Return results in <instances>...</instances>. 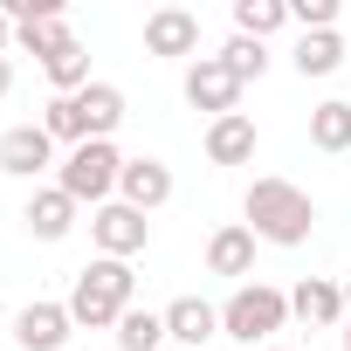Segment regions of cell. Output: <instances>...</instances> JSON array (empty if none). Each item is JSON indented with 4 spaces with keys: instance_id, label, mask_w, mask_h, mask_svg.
Returning a JSON list of instances; mask_svg holds the SVG:
<instances>
[{
    "instance_id": "ba28073f",
    "label": "cell",
    "mask_w": 351,
    "mask_h": 351,
    "mask_svg": "<svg viewBox=\"0 0 351 351\" xmlns=\"http://www.w3.org/2000/svg\"><path fill=\"white\" fill-rule=\"evenodd\" d=\"M56 165V138L42 124H14L0 131V172H14V180H35V172Z\"/></svg>"
},
{
    "instance_id": "484cf974",
    "label": "cell",
    "mask_w": 351,
    "mask_h": 351,
    "mask_svg": "<svg viewBox=\"0 0 351 351\" xmlns=\"http://www.w3.org/2000/svg\"><path fill=\"white\" fill-rule=\"evenodd\" d=\"M8 90H14V62H8V56H0V97H8Z\"/></svg>"
},
{
    "instance_id": "8fae6325",
    "label": "cell",
    "mask_w": 351,
    "mask_h": 351,
    "mask_svg": "<svg viewBox=\"0 0 351 351\" xmlns=\"http://www.w3.org/2000/svg\"><path fill=\"white\" fill-rule=\"evenodd\" d=\"M193 49H200V14H186V8L145 14V56H193Z\"/></svg>"
},
{
    "instance_id": "4fadbf2b",
    "label": "cell",
    "mask_w": 351,
    "mask_h": 351,
    "mask_svg": "<svg viewBox=\"0 0 351 351\" xmlns=\"http://www.w3.org/2000/svg\"><path fill=\"white\" fill-rule=\"evenodd\" d=\"M207 276H228V282L255 276V234H248V221L214 228V241H207Z\"/></svg>"
},
{
    "instance_id": "cb8c5ba5",
    "label": "cell",
    "mask_w": 351,
    "mask_h": 351,
    "mask_svg": "<svg viewBox=\"0 0 351 351\" xmlns=\"http://www.w3.org/2000/svg\"><path fill=\"white\" fill-rule=\"evenodd\" d=\"M42 131L56 138V145H83V124H76V97H49V110H42Z\"/></svg>"
},
{
    "instance_id": "52a82bcc",
    "label": "cell",
    "mask_w": 351,
    "mask_h": 351,
    "mask_svg": "<svg viewBox=\"0 0 351 351\" xmlns=\"http://www.w3.org/2000/svg\"><path fill=\"white\" fill-rule=\"evenodd\" d=\"M186 104H193V110H207V117H234L241 83L228 76V62H221V56H200V62L186 69Z\"/></svg>"
},
{
    "instance_id": "9a60e30c",
    "label": "cell",
    "mask_w": 351,
    "mask_h": 351,
    "mask_svg": "<svg viewBox=\"0 0 351 351\" xmlns=\"http://www.w3.org/2000/svg\"><path fill=\"white\" fill-rule=\"evenodd\" d=\"M289 317H303V324L330 330V324L344 317V289H337V282H324V276H303V282L289 289Z\"/></svg>"
},
{
    "instance_id": "d4e9b609",
    "label": "cell",
    "mask_w": 351,
    "mask_h": 351,
    "mask_svg": "<svg viewBox=\"0 0 351 351\" xmlns=\"http://www.w3.org/2000/svg\"><path fill=\"white\" fill-rule=\"evenodd\" d=\"M289 21L303 35H330L337 28V0H289Z\"/></svg>"
},
{
    "instance_id": "7402d4cb",
    "label": "cell",
    "mask_w": 351,
    "mask_h": 351,
    "mask_svg": "<svg viewBox=\"0 0 351 351\" xmlns=\"http://www.w3.org/2000/svg\"><path fill=\"white\" fill-rule=\"evenodd\" d=\"M337 62H344L337 28H330V35H296V76H330Z\"/></svg>"
},
{
    "instance_id": "f546056e",
    "label": "cell",
    "mask_w": 351,
    "mask_h": 351,
    "mask_svg": "<svg viewBox=\"0 0 351 351\" xmlns=\"http://www.w3.org/2000/svg\"><path fill=\"white\" fill-rule=\"evenodd\" d=\"M269 351H289V344H269Z\"/></svg>"
},
{
    "instance_id": "ffe728a7",
    "label": "cell",
    "mask_w": 351,
    "mask_h": 351,
    "mask_svg": "<svg viewBox=\"0 0 351 351\" xmlns=\"http://www.w3.org/2000/svg\"><path fill=\"white\" fill-rule=\"evenodd\" d=\"M234 28L248 42H269L276 28H289V0H234Z\"/></svg>"
},
{
    "instance_id": "ac0fdd59",
    "label": "cell",
    "mask_w": 351,
    "mask_h": 351,
    "mask_svg": "<svg viewBox=\"0 0 351 351\" xmlns=\"http://www.w3.org/2000/svg\"><path fill=\"white\" fill-rule=\"evenodd\" d=\"M42 76L56 83V97H76V90H90V49H83V42L56 49V56L42 62Z\"/></svg>"
},
{
    "instance_id": "8992f818",
    "label": "cell",
    "mask_w": 351,
    "mask_h": 351,
    "mask_svg": "<svg viewBox=\"0 0 351 351\" xmlns=\"http://www.w3.org/2000/svg\"><path fill=\"white\" fill-rule=\"evenodd\" d=\"M8 21H14V42L28 49V56H56V49H69L76 35H69V21H62V8H35V0H14L8 8Z\"/></svg>"
},
{
    "instance_id": "7c38bea8",
    "label": "cell",
    "mask_w": 351,
    "mask_h": 351,
    "mask_svg": "<svg viewBox=\"0 0 351 351\" xmlns=\"http://www.w3.org/2000/svg\"><path fill=\"white\" fill-rule=\"evenodd\" d=\"M165 337H180L186 351H207V337H221V310L207 296H172L165 303Z\"/></svg>"
},
{
    "instance_id": "3957f363",
    "label": "cell",
    "mask_w": 351,
    "mask_h": 351,
    "mask_svg": "<svg viewBox=\"0 0 351 351\" xmlns=\"http://www.w3.org/2000/svg\"><path fill=\"white\" fill-rule=\"evenodd\" d=\"M117 180H124V152L110 145V138H90V145H76L62 165H56V186L83 207H110V193H117Z\"/></svg>"
},
{
    "instance_id": "5b68a950",
    "label": "cell",
    "mask_w": 351,
    "mask_h": 351,
    "mask_svg": "<svg viewBox=\"0 0 351 351\" xmlns=\"http://www.w3.org/2000/svg\"><path fill=\"white\" fill-rule=\"evenodd\" d=\"M90 234H97V248H104L110 262H131V255H145V241H152V221H145L138 207H124V200H110V207H97V221H90Z\"/></svg>"
},
{
    "instance_id": "277c9868",
    "label": "cell",
    "mask_w": 351,
    "mask_h": 351,
    "mask_svg": "<svg viewBox=\"0 0 351 351\" xmlns=\"http://www.w3.org/2000/svg\"><path fill=\"white\" fill-rule=\"evenodd\" d=\"M289 324V296L269 289V282H241L228 303H221V337H241V344H262Z\"/></svg>"
},
{
    "instance_id": "4316f807",
    "label": "cell",
    "mask_w": 351,
    "mask_h": 351,
    "mask_svg": "<svg viewBox=\"0 0 351 351\" xmlns=\"http://www.w3.org/2000/svg\"><path fill=\"white\" fill-rule=\"evenodd\" d=\"M8 42H14V21H8V14H0V56H8Z\"/></svg>"
},
{
    "instance_id": "83f0119b",
    "label": "cell",
    "mask_w": 351,
    "mask_h": 351,
    "mask_svg": "<svg viewBox=\"0 0 351 351\" xmlns=\"http://www.w3.org/2000/svg\"><path fill=\"white\" fill-rule=\"evenodd\" d=\"M337 289H344V310H351V276H344V282H337Z\"/></svg>"
},
{
    "instance_id": "f1b7e54d",
    "label": "cell",
    "mask_w": 351,
    "mask_h": 351,
    "mask_svg": "<svg viewBox=\"0 0 351 351\" xmlns=\"http://www.w3.org/2000/svg\"><path fill=\"white\" fill-rule=\"evenodd\" d=\"M344 351H351V330H344Z\"/></svg>"
},
{
    "instance_id": "5bb4252c",
    "label": "cell",
    "mask_w": 351,
    "mask_h": 351,
    "mask_svg": "<svg viewBox=\"0 0 351 351\" xmlns=\"http://www.w3.org/2000/svg\"><path fill=\"white\" fill-rule=\"evenodd\" d=\"M76 124H83V145H90V138H110V131L124 124V90H117V83L76 90Z\"/></svg>"
},
{
    "instance_id": "7a4b0ae2",
    "label": "cell",
    "mask_w": 351,
    "mask_h": 351,
    "mask_svg": "<svg viewBox=\"0 0 351 351\" xmlns=\"http://www.w3.org/2000/svg\"><path fill=\"white\" fill-rule=\"evenodd\" d=\"M131 296H138L131 262L97 255V262L76 276V289H69V317H76V330H117V317L131 310Z\"/></svg>"
},
{
    "instance_id": "4dcf8cb0",
    "label": "cell",
    "mask_w": 351,
    "mask_h": 351,
    "mask_svg": "<svg viewBox=\"0 0 351 351\" xmlns=\"http://www.w3.org/2000/svg\"><path fill=\"white\" fill-rule=\"evenodd\" d=\"M0 324H8V310H0Z\"/></svg>"
},
{
    "instance_id": "9c48e42d",
    "label": "cell",
    "mask_w": 351,
    "mask_h": 351,
    "mask_svg": "<svg viewBox=\"0 0 351 351\" xmlns=\"http://www.w3.org/2000/svg\"><path fill=\"white\" fill-rule=\"evenodd\" d=\"M69 330H76L69 303H28V310L14 317V344H21V351H62Z\"/></svg>"
},
{
    "instance_id": "603a6c76",
    "label": "cell",
    "mask_w": 351,
    "mask_h": 351,
    "mask_svg": "<svg viewBox=\"0 0 351 351\" xmlns=\"http://www.w3.org/2000/svg\"><path fill=\"white\" fill-rule=\"evenodd\" d=\"M221 62H228V76H234V83H255V76L269 69V49H262V42H248V35H234V42L221 49Z\"/></svg>"
},
{
    "instance_id": "e0dca14e",
    "label": "cell",
    "mask_w": 351,
    "mask_h": 351,
    "mask_svg": "<svg viewBox=\"0 0 351 351\" xmlns=\"http://www.w3.org/2000/svg\"><path fill=\"white\" fill-rule=\"evenodd\" d=\"M21 221H28V234H35V241H62V234L76 228V200H69L62 186H42V193L28 200V214H21Z\"/></svg>"
},
{
    "instance_id": "2e32d148",
    "label": "cell",
    "mask_w": 351,
    "mask_h": 351,
    "mask_svg": "<svg viewBox=\"0 0 351 351\" xmlns=\"http://www.w3.org/2000/svg\"><path fill=\"white\" fill-rule=\"evenodd\" d=\"M207 158L214 165H248L255 158V117H241V110L234 117H214L207 124Z\"/></svg>"
},
{
    "instance_id": "44dd1931",
    "label": "cell",
    "mask_w": 351,
    "mask_h": 351,
    "mask_svg": "<svg viewBox=\"0 0 351 351\" xmlns=\"http://www.w3.org/2000/svg\"><path fill=\"white\" fill-rule=\"evenodd\" d=\"M310 145L317 152H351V104H317L310 110Z\"/></svg>"
},
{
    "instance_id": "6da1fadb",
    "label": "cell",
    "mask_w": 351,
    "mask_h": 351,
    "mask_svg": "<svg viewBox=\"0 0 351 351\" xmlns=\"http://www.w3.org/2000/svg\"><path fill=\"white\" fill-rule=\"evenodd\" d=\"M241 214H248V234L269 241V248H303L310 228H317V200L303 186H289V180H255Z\"/></svg>"
},
{
    "instance_id": "d6986e66",
    "label": "cell",
    "mask_w": 351,
    "mask_h": 351,
    "mask_svg": "<svg viewBox=\"0 0 351 351\" xmlns=\"http://www.w3.org/2000/svg\"><path fill=\"white\" fill-rule=\"evenodd\" d=\"M165 344V310H124L117 317V351H158Z\"/></svg>"
},
{
    "instance_id": "30bf717a",
    "label": "cell",
    "mask_w": 351,
    "mask_h": 351,
    "mask_svg": "<svg viewBox=\"0 0 351 351\" xmlns=\"http://www.w3.org/2000/svg\"><path fill=\"white\" fill-rule=\"evenodd\" d=\"M117 193H124V207H138V214H158V207L172 200V165H165V158H124V180H117Z\"/></svg>"
}]
</instances>
